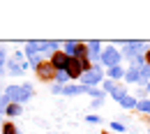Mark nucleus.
Instances as JSON below:
<instances>
[{"label": "nucleus", "instance_id": "nucleus-1", "mask_svg": "<svg viewBox=\"0 0 150 134\" xmlns=\"http://www.w3.org/2000/svg\"><path fill=\"white\" fill-rule=\"evenodd\" d=\"M67 72H69V77H79L81 74V65L76 60H67Z\"/></svg>", "mask_w": 150, "mask_h": 134}, {"label": "nucleus", "instance_id": "nucleus-2", "mask_svg": "<svg viewBox=\"0 0 150 134\" xmlns=\"http://www.w3.org/2000/svg\"><path fill=\"white\" fill-rule=\"evenodd\" d=\"M53 65H60V67L65 65V67H67V58L60 56V53H56V56H53Z\"/></svg>", "mask_w": 150, "mask_h": 134}, {"label": "nucleus", "instance_id": "nucleus-3", "mask_svg": "<svg viewBox=\"0 0 150 134\" xmlns=\"http://www.w3.org/2000/svg\"><path fill=\"white\" fill-rule=\"evenodd\" d=\"M51 72H53V69H51V65H42V67H39V74H42L44 79L51 77Z\"/></svg>", "mask_w": 150, "mask_h": 134}, {"label": "nucleus", "instance_id": "nucleus-4", "mask_svg": "<svg viewBox=\"0 0 150 134\" xmlns=\"http://www.w3.org/2000/svg\"><path fill=\"white\" fill-rule=\"evenodd\" d=\"M146 58H148V62H150V51H148V56H146Z\"/></svg>", "mask_w": 150, "mask_h": 134}]
</instances>
